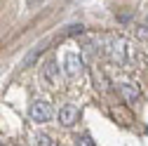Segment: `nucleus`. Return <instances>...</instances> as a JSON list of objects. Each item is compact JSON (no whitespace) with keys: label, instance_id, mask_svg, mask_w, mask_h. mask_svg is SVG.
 Returning <instances> with one entry per match:
<instances>
[{"label":"nucleus","instance_id":"nucleus-1","mask_svg":"<svg viewBox=\"0 0 148 146\" xmlns=\"http://www.w3.org/2000/svg\"><path fill=\"white\" fill-rule=\"evenodd\" d=\"M52 116H54V108L49 101H35L31 106V118L35 123H47V120H52Z\"/></svg>","mask_w":148,"mask_h":146},{"label":"nucleus","instance_id":"nucleus-2","mask_svg":"<svg viewBox=\"0 0 148 146\" xmlns=\"http://www.w3.org/2000/svg\"><path fill=\"white\" fill-rule=\"evenodd\" d=\"M64 61H66L64 68H66V73H68L71 78H75V76H80V73H82V57H80L78 52H68Z\"/></svg>","mask_w":148,"mask_h":146},{"label":"nucleus","instance_id":"nucleus-3","mask_svg":"<svg viewBox=\"0 0 148 146\" xmlns=\"http://www.w3.org/2000/svg\"><path fill=\"white\" fill-rule=\"evenodd\" d=\"M80 120V111L75 106H71V104H66V106H61V111H59V123L64 125V127H73Z\"/></svg>","mask_w":148,"mask_h":146},{"label":"nucleus","instance_id":"nucleus-4","mask_svg":"<svg viewBox=\"0 0 148 146\" xmlns=\"http://www.w3.org/2000/svg\"><path fill=\"white\" fill-rule=\"evenodd\" d=\"M110 54H113V59H118L120 64H127L129 61V43L115 40L113 45H110Z\"/></svg>","mask_w":148,"mask_h":146},{"label":"nucleus","instance_id":"nucleus-5","mask_svg":"<svg viewBox=\"0 0 148 146\" xmlns=\"http://www.w3.org/2000/svg\"><path fill=\"white\" fill-rule=\"evenodd\" d=\"M42 76H45V80L47 83H57V78H59V64L54 61V59H49V61H45V66H42Z\"/></svg>","mask_w":148,"mask_h":146},{"label":"nucleus","instance_id":"nucleus-6","mask_svg":"<svg viewBox=\"0 0 148 146\" xmlns=\"http://www.w3.org/2000/svg\"><path fill=\"white\" fill-rule=\"evenodd\" d=\"M120 94H122L127 101H136V99H139V90L125 83V85H120Z\"/></svg>","mask_w":148,"mask_h":146},{"label":"nucleus","instance_id":"nucleus-7","mask_svg":"<svg viewBox=\"0 0 148 146\" xmlns=\"http://www.w3.org/2000/svg\"><path fill=\"white\" fill-rule=\"evenodd\" d=\"M78 33H82V24H71L59 33V38H71V35H78Z\"/></svg>","mask_w":148,"mask_h":146},{"label":"nucleus","instance_id":"nucleus-8","mask_svg":"<svg viewBox=\"0 0 148 146\" xmlns=\"http://www.w3.org/2000/svg\"><path fill=\"white\" fill-rule=\"evenodd\" d=\"M42 47H45V45H40V47H35L33 52H28V54H26V59H24V66H33L35 59H38V54L42 52Z\"/></svg>","mask_w":148,"mask_h":146},{"label":"nucleus","instance_id":"nucleus-9","mask_svg":"<svg viewBox=\"0 0 148 146\" xmlns=\"http://www.w3.org/2000/svg\"><path fill=\"white\" fill-rule=\"evenodd\" d=\"M35 146H49V137L38 134V137H35Z\"/></svg>","mask_w":148,"mask_h":146},{"label":"nucleus","instance_id":"nucleus-10","mask_svg":"<svg viewBox=\"0 0 148 146\" xmlns=\"http://www.w3.org/2000/svg\"><path fill=\"white\" fill-rule=\"evenodd\" d=\"M75 146H97V144H94V141H92L89 137H80V139L75 141Z\"/></svg>","mask_w":148,"mask_h":146}]
</instances>
